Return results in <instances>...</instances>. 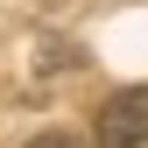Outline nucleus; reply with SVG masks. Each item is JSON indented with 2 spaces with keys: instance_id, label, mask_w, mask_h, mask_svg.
I'll use <instances>...</instances> for the list:
<instances>
[{
  "instance_id": "obj_2",
  "label": "nucleus",
  "mask_w": 148,
  "mask_h": 148,
  "mask_svg": "<svg viewBox=\"0 0 148 148\" xmlns=\"http://www.w3.org/2000/svg\"><path fill=\"white\" fill-rule=\"evenodd\" d=\"M28 148H85V141H78V134H64V127H57V134H35Z\"/></svg>"
},
{
  "instance_id": "obj_1",
  "label": "nucleus",
  "mask_w": 148,
  "mask_h": 148,
  "mask_svg": "<svg viewBox=\"0 0 148 148\" xmlns=\"http://www.w3.org/2000/svg\"><path fill=\"white\" fill-rule=\"evenodd\" d=\"M99 148H148V85H120L92 120Z\"/></svg>"
}]
</instances>
